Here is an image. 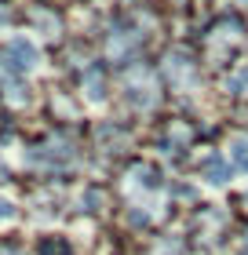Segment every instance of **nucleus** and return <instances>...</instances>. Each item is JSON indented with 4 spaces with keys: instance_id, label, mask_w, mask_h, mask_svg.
<instances>
[{
    "instance_id": "nucleus-3",
    "label": "nucleus",
    "mask_w": 248,
    "mask_h": 255,
    "mask_svg": "<svg viewBox=\"0 0 248 255\" xmlns=\"http://www.w3.org/2000/svg\"><path fill=\"white\" fill-rule=\"evenodd\" d=\"M7 215H11V204H7V201H0V219H7Z\"/></svg>"
},
{
    "instance_id": "nucleus-1",
    "label": "nucleus",
    "mask_w": 248,
    "mask_h": 255,
    "mask_svg": "<svg viewBox=\"0 0 248 255\" xmlns=\"http://www.w3.org/2000/svg\"><path fill=\"white\" fill-rule=\"evenodd\" d=\"M205 175H208V182H216V186H223V182L230 179V168L223 164L219 157H208V160H205Z\"/></svg>"
},
{
    "instance_id": "nucleus-2",
    "label": "nucleus",
    "mask_w": 248,
    "mask_h": 255,
    "mask_svg": "<svg viewBox=\"0 0 248 255\" xmlns=\"http://www.w3.org/2000/svg\"><path fill=\"white\" fill-rule=\"evenodd\" d=\"M230 160L241 171H248V138H234V142H230Z\"/></svg>"
}]
</instances>
